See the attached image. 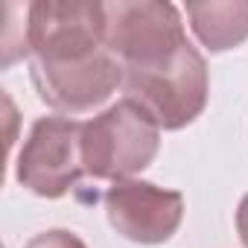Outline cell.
Returning a JSON list of instances; mask_svg holds the SVG:
<instances>
[{"label":"cell","mask_w":248,"mask_h":248,"mask_svg":"<svg viewBox=\"0 0 248 248\" xmlns=\"http://www.w3.org/2000/svg\"><path fill=\"white\" fill-rule=\"evenodd\" d=\"M105 12L93 0H38L27 6L24 56L32 59V85L50 108L85 114L99 108L123 70L102 41Z\"/></svg>","instance_id":"1"},{"label":"cell","mask_w":248,"mask_h":248,"mask_svg":"<svg viewBox=\"0 0 248 248\" xmlns=\"http://www.w3.org/2000/svg\"><path fill=\"white\" fill-rule=\"evenodd\" d=\"M161 146L158 123L132 99L123 96L85 123L82 158L85 172L99 181H126L143 172Z\"/></svg>","instance_id":"2"},{"label":"cell","mask_w":248,"mask_h":248,"mask_svg":"<svg viewBox=\"0 0 248 248\" xmlns=\"http://www.w3.org/2000/svg\"><path fill=\"white\" fill-rule=\"evenodd\" d=\"M102 41L123 73L158 67L187 44L181 12L172 3L117 0V3H102Z\"/></svg>","instance_id":"3"},{"label":"cell","mask_w":248,"mask_h":248,"mask_svg":"<svg viewBox=\"0 0 248 248\" xmlns=\"http://www.w3.org/2000/svg\"><path fill=\"white\" fill-rule=\"evenodd\" d=\"M126 99L138 102L164 132H178L204 111L207 105V62L187 41L170 62L123 73Z\"/></svg>","instance_id":"4"},{"label":"cell","mask_w":248,"mask_h":248,"mask_svg":"<svg viewBox=\"0 0 248 248\" xmlns=\"http://www.w3.org/2000/svg\"><path fill=\"white\" fill-rule=\"evenodd\" d=\"M85 123L70 117H38L24 140L15 164V178L21 187L41 199H62L70 193L85 172L82 158Z\"/></svg>","instance_id":"5"},{"label":"cell","mask_w":248,"mask_h":248,"mask_svg":"<svg viewBox=\"0 0 248 248\" xmlns=\"http://www.w3.org/2000/svg\"><path fill=\"white\" fill-rule=\"evenodd\" d=\"M102 202L111 228L140 245L167 242L184 219V196L178 190H164L140 178L117 181L105 190Z\"/></svg>","instance_id":"6"},{"label":"cell","mask_w":248,"mask_h":248,"mask_svg":"<svg viewBox=\"0 0 248 248\" xmlns=\"http://www.w3.org/2000/svg\"><path fill=\"white\" fill-rule=\"evenodd\" d=\"M187 18L210 53H225L248 38V0H210V3H187Z\"/></svg>","instance_id":"7"},{"label":"cell","mask_w":248,"mask_h":248,"mask_svg":"<svg viewBox=\"0 0 248 248\" xmlns=\"http://www.w3.org/2000/svg\"><path fill=\"white\" fill-rule=\"evenodd\" d=\"M24 248H88L76 233L64 231V228H53V231H44L38 236H32Z\"/></svg>","instance_id":"8"},{"label":"cell","mask_w":248,"mask_h":248,"mask_svg":"<svg viewBox=\"0 0 248 248\" xmlns=\"http://www.w3.org/2000/svg\"><path fill=\"white\" fill-rule=\"evenodd\" d=\"M236 231H239L242 245L248 248V193L242 196V202H239V207H236Z\"/></svg>","instance_id":"9"}]
</instances>
